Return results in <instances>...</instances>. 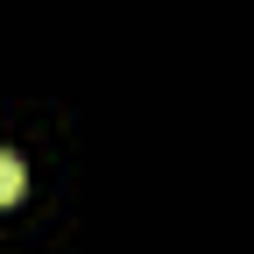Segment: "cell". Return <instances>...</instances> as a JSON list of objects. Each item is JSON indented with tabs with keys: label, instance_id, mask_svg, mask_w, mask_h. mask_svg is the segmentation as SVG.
Instances as JSON below:
<instances>
[{
	"label": "cell",
	"instance_id": "6da1fadb",
	"mask_svg": "<svg viewBox=\"0 0 254 254\" xmlns=\"http://www.w3.org/2000/svg\"><path fill=\"white\" fill-rule=\"evenodd\" d=\"M21 184H28L21 155H7V148H0V205H14V198H21Z\"/></svg>",
	"mask_w": 254,
	"mask_h": 254
}]
</instances>
